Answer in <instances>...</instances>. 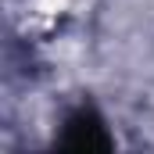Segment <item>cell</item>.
<instances>
[{
  "label": "cell",
  "instance_id": "6da1fadb",
  "mask_svg": "<svg viewBox=\"0 0 154 154\" xmlns=\"http://www.w3.org/2000/svg\"><path fill=\"white\" fill-rule=\"evenodd\" d=\"M65 151H79V154H93V151H111V136H108V125L104 118L97 115L93 108H79L65 118V129H61V140H57Z\"/></svg>",
  "mask_w": 154,
  "mask_h": 154
}]
</instances>
